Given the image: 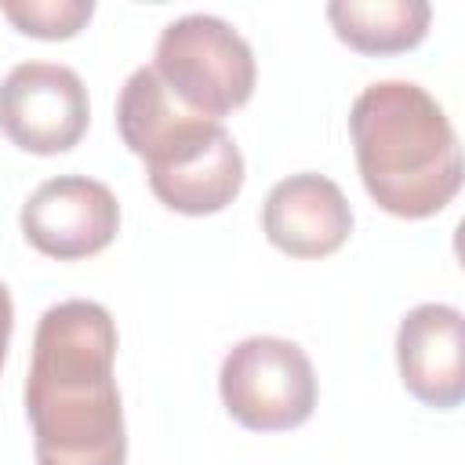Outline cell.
I'll list each match as a JSON object with an SVG mask.
<instances>
[{
	"mask_svg": "<svg viewBox=\"0 0 465 465\" xmlns=\"http://www.w3.org/2000/svg\"><path fill=\"white\" fill-rule=\"evenodd\" d=\"M116 323L105 305H51L33 334L25 414L36 465H124L127 432L113 378Z\"/></svg>",
	"mask_w": 465,
	"mask_h": 465,
	"instance_id": "obj_1",
	"label": "cell"
},
{
	"mask_svg": "<svg viewBox=\"0 0 465 465\" xmlns=\"http://www.w3.org/2000/svg\"><path fill=\"white\" fill-rule=\"evenodd\" d=\"M349 134L367 196L407 222L440 214L461 189V145L443 105L411 80L356 94Z\"/></svg>",
	"mask_w": 465,
	"mask_h": 465,
	"instance_id": "obj_2",
	"label": "cell"
},
{
	"mask_svg": "<svg viewBox=\"0 0 465 465\" xmlns=\"http://www.w3.org/2000/svg\"><path fill=\"white\" fill-rule=\"evenodd\" d=\"M124 145L145 160L153 196L178 214H218L243 189V156L222 120L189 113L153 65L134 69L116 98Z\"/></svg>",
	"mask_w": 465,
	"mask_h": 465,
	"instance_id": "obj_3",
	"label": "cell"
},
{
	"mask_svg": "<svg viewBox=\"0 0 465 465\" xmlns=\"http://www.w3.org/2000/svg\"><path fill=\"white\" fill-rule=\"evenodd\" d=\"M153 73L178 105L207 120L247 105L258 80L251 44L214 15H182L163 25Z\"/></svg>",
	"mask_w": 465,
	"mask_h": 465,
	"instance_id": "obj_4",
	"label": "cell"
},
{
	"mask_svg": "<svg viewBox=\"0 0 465 465\" xmlns=\"http://www.w3.org/2000/svg\"><path fill=\"white\" fill-rule=\"evenodd\" d=\"M222 403L251 432H287L316 411V371L298 341L254 334L236 341L218 371Z\"/></svg>",
	"mask_w": 465,
	"mask_h": 465,
	"instance_id": "obj_5",
	"label": "cell"
},
{
	"mask_svg": "<svg viewBox=\"0 0 465 465\" xmlns=\"http://www.w3.org/2000/svg\"><path fill=\"white\" fill-rule=\"evenodd\" d=\"M91 120L87 87L76 69L58 62H22L0 84V131L11 145L58 156L69 153Z\"/></svg>",
	"mask_w": 465,
	"mask_h": 465,
	"instance_id": "obj_6",
	"label": "cell"
},
{
	"mask_svg": "<svg viewBox=\"0 0 465 465\" xmlns=\"http://www.w3.org/2000/svg\"><path fill=\"white\" fill-rule=\"evenodd\" d=\"M22 236L47 258L80 262L105 251L120 229V203L105 182L58 174L22 203Z\"/></svg>",
	"mask_w": 465,
	"mask_h": 465,
	"instance_id": "obj_7",
	"label": "cell"
},
{
	"mask_svg": "<svg viewBox=\"0 0 465 465\" xmlns=\"http://www.w3.org/2000/svg\"><path fill=\"white\" fill-rule=\"evenodd\" d=\"M396 367L403 389L432 407L454 411L465 400V320L454 305H414L396 331Z\"/></svg>",
	"mask_w": 465,
	"mask_h": 465,
	"instance_id": "obj_8",
	"label": "cell"
},
{
	"mask_svg": "<svg viewBox=\"0 0 465 465\" xmlns=\"http://www.w3.org/2000/svg\"><path fill=\"white\" fill-rule=\"evenodd\" d=\"M265 240L291 258H327L352 232V207L338 182L316 171L276 182L262 207Z\"/></svg>",
	"mask_w": 465,
	"mask_h": 465,
	"instance_id": "obj_9",
	"label": "cell"
},
{
	"mask_svg": "<svg viewBox=\"0 0 465 465\" xmlns=\"http://www.w3.org/2000/svg\"><path fill=\"white\" fill-rule=\"evenodd\" d=\"M327 22L360 54H403L425 40L432 7L425 0H331Z\"/></svg>",
	"mask_w": 465,
	"mask_h": 465,
	"instance_id": "obj_10",
	"label": "cell"
},
{
	"mask_svg": "<svg viewBox=\"0 0 465 465\" xmlns=\"http://www.w3.org/2000/svg\"><path fill=\"white\" fill-rule=\"evenodd\" d=\"M0 15L25 36L69 40L91 22L94 4L91 0H0Z\"/></svg>",
	"mask_w": 465,
	"mask_h": 465,
	"instance_id": "obj_11",
	"label": "cell"
},
{
	"mask_svg": "<svg viewBox=\"0 0 465 465\" xmlns=\"http://www.w3.org/2000/svg\"><path fill=\"white\" fill-rule=\"evenodd\" d=\"M11 327H15V305H11V294H7V287L0 283V367H4V356H7Z\"/></svg>",
	"mask_w": 465,
	"mask_h": 465,
	"instance_id": "obj_12",
	"label": "cell"
}]
</instances>
